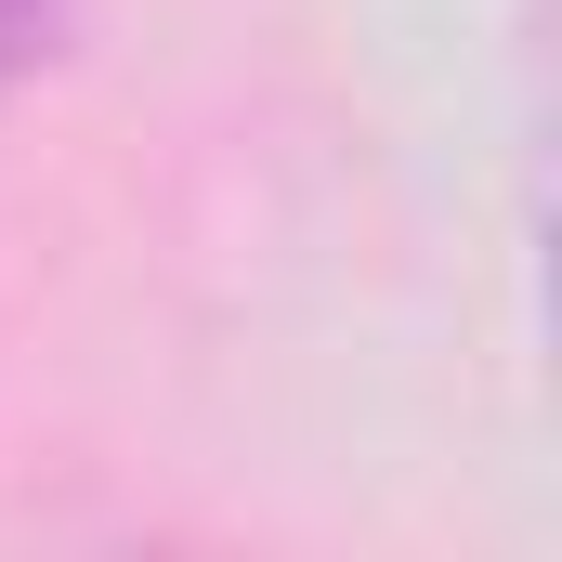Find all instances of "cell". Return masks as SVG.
I'll list each match as a JSON object with an SVG mask.
<instances>
[{"label": "cell", "instance_id": "6da1fadb", "mask_svg": "<svg viewBox=\"0 0 562 562\" xmlns=\"http://www.w3.org/2000/svg\"><path fill=\"white\" fill-rule=\"evenodd\" d=\"M66 26H79V0H0V92H26L66 53Z\"/></svg>", "mask_w": 562, "mask_h": 562}]
</instances>
